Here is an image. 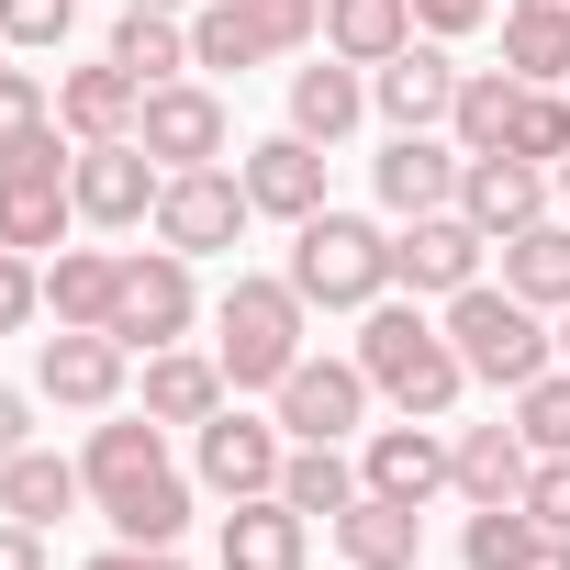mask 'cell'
<instances>
[{"label": "cell", "instance_id": "obj_1", "mask_svg": "<svg viewBox=\"0 0 570 570\" xmlns=\"http://www.w3.org/2000/svg\"><path fill=\"white\" fill-rule=\"evenodd\" d=\"M79 481H90L101 525H112V537H135V548H179V537H190V514H202V481L168 459V425H157V414H124V403L90 425Z\"/></svg>", "mask_w": 570, "mask_h": 570}, {"label": "cell", "instance_id": "obj_2", "mask_svg": "<svg viewBox=\"0 0 570 570\" xmlns=\"http://www.w3.org/2000/svg\"><path fill=\"white\" fill-rule=\"evenodd\" d=\"M358 370H370V392L392 403V414H425V425H448L459 414V392H470V370H459V347H448V325L403 292H381L370 314H358V347H347Z\"/></svg>", "mask_w": 570, "mask_h": 570}, {"label": "cell", "instance_id": "obj_3", "mask_svg": "<svg viewBox=\"0 0 570 570\" xmlns=\"http://www.w3.org/2000/svg\"><path fill=\"white\" fill-rule=\"evenodd\" d=\"M303 347H314V303L292 292V279L235 268V279H224V303H213V358H224L235 403H246V392H279Z\"/></svg>", "mask_w": 570, "mask_h": 570}, {"label": "cell", "instance_id": "obj_4", "mask_svg": "<svg viewBox=\"0 0 570 570\" xmlns=\"http://www.w3.org/2000/svg\"><path fill=\"white\" fill-rule=\"evenodd\" d=\"M436 325H448L459 370H470V381H492V392H525L537 370H559V325H548L525 292H503V279H470V292H448V303H436Z\"/></svg>", "mask_w": 570, "mask_h": 570}, {"label": "cell", "instance_id": "obj_5", "mask_svg": "<svg viewBox=\"0 0 570 570\" xmlns=\"http://www.w3.org/2000/svg\"><path fill=\"white\" fill-rule=\"evenodd\" d=\"M279 279H292L314 314H370V303L392 292V224L325 202V213L292 224V268H279Z\"/></svg>", "mask_w": 570, "mask_h": 570}, {"label": "cell", "instance_id": "obj_6", "mask_svg": "<svg viewBox=\"0 0 570 570\" xmlns=\"http://www.w3.org/2000/svg\"><path fill=\"white\" fill-rule=\"evenodd\" d=\"M68 124H46L23 157H0V246H23V257H46V246H68V224H79V190H68Z\"/></svg>", "mask_w": 570, "mask_h": 570}, {"label": "cell", "instance_id": "obj_7", "mask_svg": "<svg viewBox=\"0 0 570 570\" xmlns=\"http://www.w3.org/2000/svg\"><path fill=\"white\" fill-rule=\"evenodd\" d=\"M202 257H179V246H146V257H124V292H112V336L135 347V358H157V347H190V325H202V279H190Z\"/></svg>", "mask_w": 570, "mask_h": 570}, {"label": "cell", "instance_id": "obj_8", "mask_svg": "<svg viewBox=\"0 0 570 570\" xmlns=\"http://www.w3.org/2000/svg\"><path fill=\"white\" fill-rule=\"evenodd\" d=\"M370 370L358 358H292V381H279L268 392V414H279V436H292V448H347V436H370Z\"/></svg>", "mask_w": 570, "mask_h": 570}, {"label": "cell", "instance_id": "obj_9", "mask_svg": "<svg viewBox=\"0 0 570 570\" xmlns=\"http://www.w3.org/2000/svg\"><path fill=\"white\" fill-rule=\"evenodd\" d=\"M279 459H292L279 414H246V403H224L213 425H190V481H202L213 503H257V492H279Z\"/></svg>", "mask_w": 570, "mask_h": 570}, {"label": "cell", "instance_id": "obj_10", "mask_svg": "<svg viewBox=\"0 0 570 570\" xmlns=\"http://www.w3.org/2000/svg\"><path fill=\"white\" fill-rule=\"evenodd\" d=\"M470 279H492V235L448 202V213H414V224H392V292H414V303H448V292H470Z\"/></svg>", "mask_w": 570, "mask_h": 570}, {"label": "cell", "instance_id": "obj_11", "mask_svg": "<svg viewBox=\"0 0 570 570\" xmlns=\"http://www.w3.org/2000/svg\"><path fill=\"white\" fill-rule=\"evenodd\" d=\"M257 224V202H246V179L213 157V168H168V190H157V246H179V257H224L235 235Z\"/></svg>", "mask_w": 570, "mask_h": 570}, {"label": "cell", "instance_id": "obj_12", "mask_svg": "<svg viewBox=\"0 0 570 570\" xmlns=\"http://www.w3.org/2000/svg\"><path fill=\"white\" fill-rule=\"evenodd\" d=\"M124 381H135V347L112 325H57L35 347V403H57V414H112Z\"/></svg>", "mask_w": 570, "mask_h": 570}, {"label": "cell", "instance_id": "obj_13", "mask_svg": "<svg viewBox=\"0 0 570 570\" xmlns=\"http://www.w3.org/2000/svg\"><path fill=\"white\" fill-rule=\"evenodd\" d=\"M135 146L157 168H213V157H235V112H224L213 79H157L146 112H135Z\"/></svg>", "mask_w": 570, "mask_h": 570}, {"label": "cell", "instance_id": "obj_14", "mask_svg": "<svg viewBox=\"0 0 570 570\" xmlns=\"http://www.w3.org/2000/svg\"><path fill=\"white\" fill-rule=\"evenodd\" d=\"M68 190H79V224H101V235H135V224H157V190H168V168H157L135 135H112V146H79V157H68Z\"/></svg>", "mask_w": 570, "mask_h": 570}, {"label": "cell", "instance_id": "obj_15", "mask_svg": "<svg viewBox=\"0 0 570 570\" xmlns=\"http://www.w3.org/2000/svg\"><path fill=\"white\" fill-rule=\"evenodd\" d=\"M448 101H459V57H448L436 35H414L403 57L370 68V112H381L392 135H448Z\"/></svg>", "mask_w": 570, "mask_h": 570}, {"label": "cell", "instance_id": "obj_16", "mask_svg": "<svg viewBox=\"0 0 570 570\" xmlns=\"http://www.w3.org/2000/svg\"><path fill=\"white\" fill-rule=\"evenodd\" d=\"M358 481L392 492V503H436V492H459V470H448V425H425V414L370 425V436H358Z\"/></svg>", "mask_w": 570, "mask_h": 570}, {"label": "cell", "instance_id": "obj_17", "mask_svg": "<svg viewBox=\"0 0 570 570\" xmlns=\"http://www.w3.org/2000/svg\"><path fill=\"white\" fill-rule=\"evenodd\" d=\"M235 179H246V202L268 213V224H303V213H325L336 190H325V146L314 135H257V146H235Z\"/></svg>", "mask_w": 570, "mask_h": 570}, {"label": "cell", "instance_id": "obj_18", "mask_svg": "<svg viewBox=\"0 0 570 570\" xmlns=\"http://www.w3.org/2000/svg\"><path fill=\"white\" fill-rule=\"evenodd\" d=\"M459 146L448 135H381V157H370V190H381V213L392 224H414V213H448L459 202Z\"/></svg>", "mask_w": 570, "mask_h": 570}, {"label": "cell", "instance_id": "obj_19", "mask_svg": "<svg viewBox=\"0 0 570 570\" xmlns=\"http://www.w3.org/2000/svg\"><path fill=\"white\" fill-rule=\"evenodd\" d=\"M459 213L503 246V235L548 224V213H559V190H548V168H537V157H503V146H492V157H470V168H459Z\"/></svg>", "mask_w": 570, "mask_h": 570}, {"label": "cell", "instance_id": "obj_20", "mask_svg": "<svg viewBox=\"0 0 570 570\" xmlns=\"http://www.w3.org/2000/svg\"><path fill=\"white\" fill-rule=\"evenodd\" d=\"M303 559H314V514H292L279 492L224 503V525H213V570H303Z\"/></svg>", "mask_w": 570, "mask_h": 570}, {"label": "cell", "instance_id": "obj_21", "mask_svg": "<svg viewBox=\"0 0 570 570\" xmlns=\"http://www.w3.org/2000/svg\"><path fill=\"white\" fill-rule=\"evenodd\" d=\"M135 112H146V79L112 68V57H90V68L57 79V124H68V146H112V135H135Z\"/></svg>", "mask_w": 570, "mask_h": 570}, {"label": "cell", "instance_id": "obj_22", "mask_svg": "<svg viewBox=\"0 0 570 570\" xmlns=\"http://www.w3.org/2000/svg\"><path fill=\"white\" fill-rule=\"evenodd\" d=\"M370 124V68H347V57H314V68H292V135H314V146H347Z\"/></svg>", "mask_w": 570, "mask_h": 570}, {"label": "cell", "instance_id": "obj_23", "mask_svg": "<svg viewBox=\"0 0 570 570\" xmlns=\"http://www.w3.org/2000/svg\"><path fill=\"white\" fill-rule=\"evenodd\" d=\"M224 403H235V381H224L213 347H157V358H146V414H157V425H213Z\"/></svg>", "mask_w": 570, "mask_h": 570}, {"label": "cell", "instance_id": "obj_24", "mask_svg": "<svg viewBox=\"0 0 570 570\" xmlns=\"http://www.w3.org/2000/svg\"><path fill=\"white\" fill-rule=\"evenodd\" d=\"M448 470H459V503H525L537 448H525V425H459L448 436Z\"/></svg>", "mask_w": 570, "mask_h": 570}, {"label": "cell", "instance_id": "obj_25", "mask_svg": "<svg viewBox=\"0 0 570 570\" xmlns=\"http://www.w3.org/2000/svg\"><path fill=\"white\" fill-rule=\"evenodd\" d=\"M325 537L347 548V570H381V559H425V503H392V492H370V481H358V503H347Z\"/></svg>", "mask_w": 570, "mask_h": 570}, {"label": "cell", "instance_id": "obj_26", "mask_svg": "<svg viewBox=\"0 0 570 570\" xmlns=\"http://www.w3.org/2000/svg\"><path fill=\"white\" fill-rule=\"evenodd\" d=\"M124 246H57L46 257V325H112Z\"/></svg>", "mask_w": 570, "mask_h": 570}, {"label": "cell", "instance_id": "obj_27", "mask_svg": "<svg viewBox=\"0 0 570 570\" xmlns=\"http://www.w3.org/2000/svg\"><path fill=\"white\" fill-rule=\"evenodd\" d=\"M492 257H503V292H525L537 314H559V303H570V213H548V224L503 235Z\"/></svg>", "mask_w": 570, "mask_h": 570}, {"label": "cell", "instance_id": "obj_28", "mask_svg": "<svg viewBox=\"0 0 570 570\" xmlns=\"http://www.w3.org/2000/svg\"><path fill=\"white\" fill-rule=\"evenodd\" d=\"M79 503H90L79 459H57V448H23V459H0V514H23V525H57V514H79Z\"/></svg>", "mask_w": 570, "mask_h": 570}, {"label": "cell", "instance_id": "obj_29", "mask_svg": "<svg viewBox=\"0 0 570 570\" xmlns=\"http://www.w3.org/2000/svg\"><path fill=\"white\" fill-rule=\"evenodd\" d=\"M414 46V0H325V57L347 68H381Z\"/></svg>", "mask_w": 570, "mask_h": 570}, {"label": "cell", "instance_id": "obj_30", "mask_svg": "<svg viewBox=\"0 0 570 570\" xmlns=\"http://www.w3.org/2000/svg\"><path fill=\"white\" fill-rule=\"evenodd\" d=\"M112 68H135L146 90L157 79H190V12H112Z\"/></svg>", "mask_w": 570, "mask_h": 570}, {"label": "cell", "instance_id": "obj_31", "mask_svg": "<svg viewBox=\"0 0 570 570\" xmlns=\"http://www.w3.org/2000/svg\"><path fill=\"white\" fill-rule=\"evenodd\" d=\"M514 101H525V79H514V68H459L448 146H459V157H492V146H503V124H514Z\"/></svg>", "mask_w": 570, "mask_h": 570}, {"label": "cell", "instance_id": "obj_32", "mask_svg": "<svg viewBox=\"0 0 570 570\" xmlns=\"http://www.w3.org/2000/svg\"><path fill=\"white\" fill-rule=\"evenodd\" d=\"M279 503L336 525V514L358 503V459H347V448H292V459H279Z\"/></svg>", "mask_w": 570, "mask_h": 570}, {"label": "cell", "instance_id": "obj_33", "mask_svg": "<svg viewBox=\"0 0 570 570\" xmlns=\"http://www.w3.org/2000/svg\"><path fill=\"white\" fill-rule=\"evenodd\" d=\"M503 68H514L525 90H570V23H548V12H525V0H503Z\"/></svg>", "mask_w": 570, "mask_h": 570}, {"label": "cell", "instance_id": "obj_34", "mask_svg": "<svg viewBox=\"0 0 570 570\" xmlns=\"http://www.w3.org/2000/svg\"><path fill=\"white\" fill-rule=\"evenodd\" d=\"M525 537H537V514H525V503H470L459 559H470V570H514V559H525Z\"/></svg>", "mask_w": 570, "mask_h": 570}, {"label": "cell", "instance_id": "obj_35", "mask_svg": "<svg viewBox=\"0 0 570 570\" xmlns=\"http://www.w3.org/2000/svg\"><path fill=\"white\" fill-rule=\"evenodd\" d=\"M503 157L559 168V157H570V90H525V101H514V124H503Z\"/></svg>", "mask_w": 570, "mask_h": 570}, {"label": "cell", "instance_id": "obj_36", "mask_svg": "<svg viewBox=\"0 0 570 570\" xmlns=\"http://www.w3.org/2000/svg\"><path fill=\"white\" fill-rule=\"evenodd\" d=\"M514 425H525L537 459H570V370H537V381L514 392Z\"/></svg>", "mask_w": 570, "mask_h": 570}, {"label": "cell", "instance_id": "obj_37", "mask_svg": "<svg viewBox=\"0 0 570 570\" xmlns=\"http://www.w3.org/2000/svg\"><path fill=\"white\" fill-rule=\"evenodd\" d=\"M46 124H57V90H46L35 68H0V157H23Z\"/></svg>", "mask_w": 570, "mask_h": 570}, {"label": "cell", "instance_id": "obj_38", "mask_svg": "<svg viewBox=\"0 0 570 570\" xmlns=\"http://www.w3.org/2000/svg\"><path fill=\"white\" fill-rule=\"evenodd\" d=\"M79 0H0V46H68Z\"/></svg>", "mask_w": 570, "mask_h": 570}, {"label": "cell", "instance_id": "obj_39", "mask_svg": "<svg viewBox=\"0 0 570 570\" xmlns=\"http://www.w3.org/2000/svg\"><path fill=\"white\" fill-rule=\"evenodd\" d=\"M481 23H503V0H414V35H436V46H459Z\"/></svg>", "mask_w": 570, "mask_h": 570}, {"label": "cell", "instance_id": "obj_40", "mask_svg": "<svg viewBox=\"0 0 570 570\" xmlns=\"http://www.w3.org/2000/svg\"><path fill=\"white\" fill-rule=\"evenodd\" d=\"M525 514H537L548 537H570V459H537V470H525Z\"/></svg>", "mask_w": 570, "mask_h": 570}, {"label": "cell", "instance_id": "obj_41", "mask_svg": "<svg viewBox=\"0 0 570 570\" xmlns=\"http://www.w3.org/2000/svg\"><path fill=\"white\" fill-rule=\"evenodd\" d=\"M79 570H190V559H179V548H135V537H112V548L79 559Z\"/></svg>", "mask_w": 570, "mask_h": 570}, {"label": "cell", "instance_id": "obj_42", "mask_svg": "<svg viewBox=\"0 0 570 570\" xmlns=\"http://www.w3.org/2000/svg\"><path fill=\"white\" fill-rule=\"evenodd\" d=\"M23 448H35V392L0 381V459H23Z\"/></svg>", "mask_w": 570, "mask_h": 570}, {"label": "cell", "instance_id": "obj_43", "mask_svg": "<svg viewBox=\"0 0 570 570\" xmlns=\"http://www.w3.org/2000/svg\"><path fill=\"white\" fill-rule=\"evenodd\" d=\"M0 570H46V525H23V514H0Z\"/></svg>", "mask_w": 570, "mask_h": 570}, {"label": "cell", "instance_id": "obj_44", "mask_svg": "<svg viewBox=\"0 0 570 570\" xmlns=\"http://www.w3.org/2000/svg\"><path fill=\"white\" fill-rule=\"evenodd\" d=\"M514 570H570V537H548V525H537V537H525V559H514Z\"/></svg>", "mask_w": 570, "mask_h": 570}, {"label": "cell", "instance_id": "obj_45", "mask_svg": "<svg viewBox=\"0 0 570 570\" xmlns=\"http://www.w3.org/2000/svg\"><path fill=\"white\" fill-rule=\"evenodd\" d=\"M112 12H202V0H112Z\"/></svg>", "mask_w": 570, "mask_h": 570}, {"label": "cell", "instance_id": "obj_46", "mask_svg": "<svg viewBox=\"0 0 570 570\" xmlns=\"http://www.w3.org/2000/svg\"><path fill=\"white\" fill-rule=\"evenodd\" d=\"M548 325H559V370H570V303H559V314H548Z\"/></svg>", "mask_w": 570, "mask_h": 570}, {"label": "cell", "instance_id": "obj_47", "mask_svg": "<svg viewBox=\"0 0 570 570\" xmlns=\"http://www.w3.org/2000/svg\"><path fill=\"white\" fill-rule=\"evenodd\" d=\"M548 190H559V213H570V157H559V168H548Z\"/></svg>", "mask_w": 570, "mask_h": 570}, {"label": "cell", "instance_id": "obj_48", "mask_svg": "<svg viewBox=\"0 0 570 570\" xmlns=\"http://www.w3.org/2000/svg\"><path fill=\"white\" fill-rule=\"evenodd\" d=\"M525 12H548V23H570V0H525Z\"/></svg>", "mask_w": 570, "mask_h": 570}, {"label": "cell", "instance_id": "obj_49", "mask_svg": "<svg viewBox=\"0 0 570 570\" xmlns=\"http://www.w3.org/2000/svg\"><path fill=\"white\" fill-rule=\"evenodd\" d=\"M381 570H425V559H381Z\"/></svg>", "mask_w": 570, "mask_h": 570}, {"label": "cell", "instance_id": "obj_50", "mask_svg": "<svg viewBox=\"0 0 570 570\" xmlns=\"http://www.w3.org/2000/svg\"><path fill=\"white\" fill-rule=\"evenodd\" d=\"M0 57H12V46H0Z\"/></svg>", "mask_w": 570, "mask_h": 570}]
</instances>
